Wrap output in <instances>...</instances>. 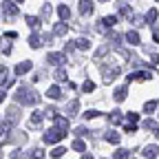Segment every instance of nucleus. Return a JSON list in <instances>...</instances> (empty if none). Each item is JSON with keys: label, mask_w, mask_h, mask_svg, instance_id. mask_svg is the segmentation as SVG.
Here are the masks:
<instances>
[{"label": "nucleus", "mask_w": 159, "mask_h": 159, "mask_svg": "<svg viewBox=\"0 0 159 159\" xmlns=\"http://www.w3.org/2000/svg\"><path fill=\"white\" fill-rule=\"evenodd\" d=\"M16 99H18V104H38V93L35 91H29V89H20L16 93Z\"/></svg>", "instance_id": "nucleus-1"}, {"label": "nucleus", "mask_w": 159, "mask_h": 159, "mask_svg": "<svg viewBox=\"0 0 159 159\" xmlns=\"http://www.w3.org/2000/svg\"><path fill=\"white\" fill-rule=\"evenodd\" d=\"M84 148H86V144L82 142V139H75V142H73V150H80V152H84Z\"/></svg>", "instance_id": "nucleus-23"}, {"label": "nucleus", "mask_w": 159, "mask_h": 159, "mask_svg": "<svg viewBox=\"0 0 159 159\" xmlns=\"http://www.w3.org/2000/svg\"><path fill=\"white\" fill-rule=\"evenodd\" d=\"M29 44H31L33 49H38L40 44H42V40H40V35H38V33H31V38H29Z\"/></svg>", "instance_id": "nucleus-12"}, {"label": "nucleus", "mask_w": 159, "mask_h": 159, "mask_svg": "<svg viewBox=\"0 0 159 159\" xmlns=\"http://www.w3.org/2000/svg\"><path fill=\"white\" fill-rule=\"evenodd\" d=\"M55 126H57L60 130H64V133L69 130V122H66L64 117H55Z\"/></svg>", "instance_id": "nucleus-10"}, {"label": "nucleus", "mask_w": 159, "mask_h": 159, "mask_svg": "<svg viewBox=\"0 0 159 159\" xmlns=\"http://www.w3.org/2000/svg\"><path fill=\"white\" fill-rule=\"evenodd\" d=\"M126 40L130 44H139V35L135 33V31H130V33H126Z\"/></svg>", "instance_id": "nucleus-21"}, {"label": "nucleus", "mask_w": 159, "mask_h": 159, "mask_svg": "<svg viewBox=\"0 0 159 159\" xmlns=\"http://www.w3.org/2000/svg\"><path fill=\"white\" fill-rule=\"evenodd\" d=\"M82 159H93V157H91V155H84V157H82Z\"/></svg>", "instance_id": "nucleus-39"}, {"label": "nucleus", "mask_w": 159, "mask_h": 159, "mask_svg": "<svg viewBox=\"0 0 159 159\" xmlns=\"http://www.w3.org/2000/svg\"><path fill=\"white\" fill-rule=\"evenodd\" d=\"M117 9L122 11V13H124L126 18H130V16H133V13H130V7H128L126 2H117Z\"/></svg>", "instance_id": "nucleus-15"}, {"label": "nucleus", "mask_w": 159, "mask_h": 159, "mask_svg": "<svg viewBox=\"0 0 159 159\" xmlns=\"http://www.w3.org/2000/svg\"><path fill=\"white\" fill-rule=\"evenodd\" d=\"M64 152H66V148H62V146H57V148H53L51 157H53V159H60V157H62Z\"/></svg>", "instance_id": "nucleus-22"}, {"label": "nucleus", "mask_w": 159, "mask_h": 159, "mask_svg": "<svg viewBox=\"0 0 159 159\" xmlns=\"http://www.w3.org/2000/svg\"><path fill=\"white\" fill-rule=\"evenodd\" d=\"M99 2H106V0H99Z\"/></svg>", "instance_id": "nucleus-40"}, {"label": "nucleus", "mask_w": 159, "mask_h": 159, "mask_svg": "<svg viewBox=\"0 0 159 159\" xmlns=\"http://www.w3.org/2000/svg\"><path fill=\"white\" fill-rule=\"evenodd\" d=\"M75 111H77V99H73V102L69 104V115L73 117V115H75Z\"/></svg>", "instance_id": "nucleus-31"}, {"label": "nucleus", "mask_w": 159, "mask_h": 159, "mask_svg": "<svg viewBox=\"0 0 159 159\" xmlns=\"http://www.w3.org/2000/svg\"><path fill=\"white\" fill-rule=\"evenodd\" d=\"M126 95H128V89H126V86H119V89L115 91V99H117V102H124Z\"/></svg>", "instance_id": "nucleus-9"}, {"label": "nucleus", "mask_w": 159, "mask_h": 159, "mask_svg": "<svg viewBox=\"0 0 159 159\" xmlns=\"http://www.w3.org/2000/svg\"><path fill=\"white\" fill-rule=\"evenodd\" d=\"M31 71V62H20L18 66H16V75H25V73H29Z\"/></svg>", "instance_id": "nucleus-7"}, {"label": "nucleus", "mask_w": 159, "mask_h": 159, "mask_svg": "<svg viewBox=\"0 0 159 159\" xmlns=\"http://www.w3.org/2000/svg\"><path fill=\"white\" fill-rule=\"evenodd\" d=\"M157 16H159V13H157V9H150V11L146 13V20H148V22H155Z\"/></svg>", "instance_id": "nucleus-27"}, {"label": "nucleus", "mask_w": 159, "mask_h": 159, "mask_svg": "<svg viewBox=\"0 0 159 159\" xmlns=\"http://www.w3.org/2000/svg\"><path fill=\"white\" fill-rule=\"evenodd\" d=\"M82 91H84V93H93V91H95V84H93V82H86V84L82 86Z\"/></svg>", "instance_id": "nucleus-32"}, {"label": "nucleus", "mask_w": 159, "mask_h": 159, "mask_svg": "<svg viewBox=\"0 0 159 159\" xmlns=\"http://www.w3.org/2000/svg\"><path fill=\"white\" fill-rule=\"evenodd\" d=\"M25 155H22V150H13L11 152V159H22Z\"/></svg>", "instance_id": "nucleus-35"}, {"label": "nucleus", "mask_w": 159, "mask_h": 159, "mask_svg": "<svg viewBox=\"0 0 159 159\" xmlns=\"http://www.w3.org/2000/svg\"><path fill=\"white\" fill-rule=\"evenodd\" d=\"M55 80H60V82H62V80H66V73H64L62 69H57V71H55Z\"/></svg>", "instance_id": "nucleus-33"}, {"label": "nucleus", "mask_w": 159, "mask_h": 159, "mask_svg": "<svg viewBox=\"0 0 159 159\" xmlns=\"http://www.w3.org/2000/svg\"><path fill=\"white\" fill-rule=\"evenodd\" d=\"M73 47H77V49H82V51H86V49L91 47V42H89L86 38H80V40H77V42H75Z\"/></svg>", "instance_id": "nucleus-11"}, {"label": "nucleus", "mask_w": 159, "mask_h": 159, "mask_svg": "<svg viewBox=\"0 0 159 159\" xmlns=\"http://www.w3.org/2000/svg\"><path fill=\"white\" fill-rule=\"evenodd\" d=\"M130 155H128V150H117L115 152V159H128Z\"/></svg>", "instance_id": "nucleus-30"}, {"label": "nucleus", "mask_w": 159, "mask_h": 159, "mask_svg": "<svg viewBox=\"0 0 159 159\" xmlns=\"http://www.w3.org/2000/svg\"><path fill=\"white\" fill-rule=\"evenodd\" d=\"M146 157H157L159 155V148L157 146H146V152H144Z\"/></svg>", "instance_id": "nucleus-19"}, {"label": "nucleus", "mask_w": 159, "mask_h": 159, "mask_svg": "<svg viewBox=\"0 0 159 159\" xmlns=\"http://www.w3.org/2000/svg\"><path fill=\"white\" fill-rule=\"evenodd\" d=\"M40 122H42V113H33L31 115V126H38Z\"/></svg>", "instance_id": "nucleus-25"}, {"label": "nucleus", "mask_w": 159, "mask_h": 159, "mask_svg": "<svg viewBox=\"0 0 159 159\" xmlns=\"http://www.w3.org/2000/svg\"><path fill=\"white\" fill-rule=\"evenodd\" d=\"M64 139V130H60L57 126L51 128L47 135H44V144H57V142H62Z\"/></svg>", "instance_id": "nucleus-2"}, {"label": "nucleus", "mask_w": 159, "mask_h": 159, "mask_svg": "<svg viewBox=\"0 0 159 159\" xmlns=\"http://www.w3.org/2000/svg\"><path fill=\"white\" fill-rule=\"evenodd\" d=\"M42 157H44V150L42 148H33L31 155H29V159H42Z\"/></svg>", "instance_id": "nucleus-17"}, {"label": "nucleus", "mask_w": 159, "mask_h": 159, "mask_svg": "<svg viewBox=\"0 0 159 159\" xmlns=\"http://www.w3.org/2000/svg\"><path fill=\"white\" fill-rule=\"evenodd\" d=\"M106 142L117 144V142H119V135H117V133H106Z\"/></svg>", "instance_id": "nucleus-26"}, {"label": "nucleus", "mask_w": 159, "mask_h": 159, "mask_svg": "<svg viewBox=\"0 0 159 159\" xmlns=\"http://www.w3.org/2000/svg\"><path fill=\"white\" fill-rule=\"evenodd\" d=\"M84 117H86V119H95L97 113H95V111H89V113H84Z\"/></svg>", "instance_id": "nucleus-36"}, {"label": "nucleus", "mask_w": 159, "mask_h": 159, "mask_svg": "<svg viewBox=\"0 0 159 159\" xmlns=\"http://www.w3.org/2000/svg\"><path fill=\"white\" fill-rule=\"evenodd\" d=\"M80 13H82V16H91L93 13V2H89V0H80Z\"/></svg>", "instance_id": "nucleus-5"}, {"label": "nucleus", "mask_w": 159, "mask_h": 159, "mask_svg": "<svg viewBox=\"0 0 159 159\" xmlns=\"http://www.w3.org/2000/svg\"><path fill=\"white\" fill-rule=\"evenodd\" d=\"M27 25H29L31 29H38V27H40V18H35V16H27Z\"/></svg>", "instance_id": "nucleus-13"}, {"label": "nucleus", "mask_w": 159, "mask_h": 159, "mask_svg": "<svg viewBox=\"0 0 159 159\" xmlns=\"http://www.w3.org/2000/svg\"><path fill=\"white\" fill-rule=\"evenodd\" d=\"M150 60H152V62H155V64H159V55H157V53H155V55H152Z\"/></svg>", "instance_id": "nucleus-37"}, {"label": "nucleus", "mask_w": 159, "mask_h": 159, "mask_svg": "<svg viewBox=\"0 0 159 159\" xmlns=\"http://www.w3.org/2000/svg\"><path fill=\"white\" fill-rule=\"evenodd\" d=\"M7 117H9V124H16L18 119H20V108H18V106H9Z\"/></svg>", "instance_id": "nucleus-4"}, {"label": "nucleus", "mask_w": 159, "mask_h": 159, "mask_svg": "<svg viewBox=\"0 0 159 159\" xmlns=\"http://www.w3.org/2000/svg\"><path fill=\"white\" fill-rule=\"evenodd\" d=\"M47 97H53V99L60 97V86H51V89L47 91Z\"/></svg>", "instance_id": "nucleus-24"}, {"label": "nucleus", "mask_w": 159, "mask_h": 159, "mask_svg": "<svg viewBox=\"0 0 159 159\" xmlns=\"http://www.w3.org/2000/svg\"><path fill=\"white\" fill-rule=\"evenodd\" d=\"M150 77H152L150 73H133L128 80H130V82H135V80H150Z\"/></svg>", "instance_id": "nucleus-14"}, {"label": "nucleus", "mask_w": 159, "mask_h": 159, "mask_svg": "<svg viewBox=\"0 0 159 159\" xmlns=\"http://www.w3.org/2000/svg\"><path fill=\"white\" fill-rule=\"evenodd\" d=\"M7 66H0V86H7Z\"/></svg>", "instance_id": "nucleus-16"}, {"label": "nucleus", "mask_w": 159, "mask_h": 159, "mask_svg": "<svg viewBox=\"0 0 159 159\" xmlns=\"http://www.w3.org/2000/svg\"><path fill=\"white\" fill-rule=\"evenodd\" d=\"M2 9H5L7 16H18V5L11 2V0H5V2H2Z\"/></svg>", "instance_id": "nucleus-3"}, {"label": "nucleus", "mask_w": 159, "mask_h": 159, "mask_svg": "<svg viewBox=\"0 0 159 159\" xmlns=\"http://www.w3.org/2000/svg\"><path fill=\"white\" fill-rule=\"evenodd\" d=\"M111 122L119 124V122H122V113H119V111H113V113H111Z\"/></svg>", "instance_id": "nucleus-28"}, {"label": "nucleus", "mask_w": 159, "mask_h": 159, "mask_svg": "<svg viewBox=\"0 0 159 159\" xmlns=\"http://www.w3.org/2000/svg\"><path fill=\"white\" fill-rule=\"evenodd\" d=\"M155 111H157V102H146V104H144V113L150 115V113H155Z\"/></svg>", "instance_id": "nucleus-18"}, {"label": "nucleus", "mask_w": 159, "mask_h": 159, "mask_svg": "<svg viewBox=\"0 0 159 159\" xmlns=\"http://www.w3.org/2000/svg\"><path fill=\"white\" fill-rule=\"evenodd\" d=\"M115 22H117V16H108V18H104V25H106V27H113Z\"/></svg>", "instance_id": "nucleus-29"}, {"label": "nucleus", "mask_w": 159, "mask_h": 159, "mask_svg": "<svg viewBox=\"0 0 159 159\" xmlns=\"http://www.w3.org/2000/svg\"><path fill=\"white\" fill-rule=\"evenodd\" d=\"M47 60H49L51 64H64V55L62 53H49Z\"/></svg>", "instance_id": "nucleus-6"}, {"label": "nucleus", "mask_w": 159, "mask_h": 159, "mask_svg": "<svg viewBox=\"0 0 159 159\" xmlns=\"http://www.w3.org/2000/svg\"><path fill=\"white\" fill-rule=\"evenodd\" d=\"M0 102H5V91H0Z\"/></svg>", "instance_id": "nucleus-38"}, {"label": "nucleus", "mask_w": 159, "mask_h": 159, "mask_svg": "<svg viewBox=\"0 0 159 159\" xmlns=\"http://www.w3.org/2000/svg\"><path fill=\"white\" fill-rule=\"evenodd\" d=\"M57 13H60V18H62L64 22H66V20L71 18V9H69L66 5H60V7H57Z\"/></svg>", "instance_id": "nucleus-8"}, {"label": "nucleus", "mask_w": 159, "mask_h": 159, "mask_svg": "<svg viewBox=\"0 0 159 159\" xmlns=\"http://www.w3.org/2000/svg\"><path fill=\"white\" fill-rule=\"evenodd\" d=\"M18 2H22V0H18Z\"/></svg>", "instance_id": "nucleus-41"}, {"label": "nucleus", "mask_w": 159, "mask_h": 159, "mask_svg": "<svg viewBox=\"0 0 159 159\" xmlns=\"http://www.w3.org/2000/svg\"><path fill=\"white\" fill-rule=\"evenodd\" d=\"M66 31H69L66 22H60V25H55V33H57V35H64Z\"/></svg>", "instance_id": "nucleus-20"}, {"label": "nucleus", "mask_w": 159, "mask_h": 159, "mask_svg": "<svg viewBox=\"0 0 159 159\" xmlns=\"http://www.w3.org/2000/svg\"><path fill=\"white\" fill-rule=\"evenodd\" d=\"M126 119H128V122H135V124H137L139 115H137V113H128V115H126Z\"/></svg>", "instance_id": "nucleus-34"}]
</instances>
